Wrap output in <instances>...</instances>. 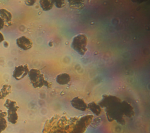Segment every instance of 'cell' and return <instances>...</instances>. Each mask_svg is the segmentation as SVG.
<instances>
[{
	"label": "cell",
	"instance_id": "2",
	"mask_svg": "<svg viewBox=\"0 0 150 133\" xmlns=\"http://www.w3.org/2000/svg\"><path fill=\"white\" fill-rule=\"evenodd\" d=\"M28 76L34 88H40L44 86L49 88L52 86L51 83L45 79L43 74L40 72V69L32 68L28 72Z\"/></svg>",
	"mask_w": 150,
	"mask_h": 133
},
{
	"label": "cell",
	"instance_id": "14",
	"mask_svg": "<svg viewBox=\"0 0 150 133\" xmlns=\"http://www.w3.org/2000/svg\"><path fill=\"white\" fill-rule=\"evenodd\" d=\"M7 116V112L0 109V133L4 131L7 127V121L5 117Z\"/></svg>",
	"mask_w": 150,
	"mask_h": 133
},
{
	"label": "cell",
	"instance_id": "10",
	"mask_svg": "<svg viewBox=\"0 0 150 133\" xmlns=\"http://www.w3.org/2000/svg\"><path fill=\"white\" fill-rule=\"evenodd\" d=\"M0 17L4 23V26H10L12 24V16L11 13L5 8L0 9Z\"/></svg>",
	"mask_w": 150,
	"mask_h": 133
},
{
	"label": "cell",
	"instance_id": "11",
	"mask_svg": "<svg viewBox=\"0 0 150 133\" xmlns=\"http://www.w3.org/2000/svg\"><path fill=\"white\" fill-rule=\"evenodd\" d=\"M57 83L61 85L68 84L71 80L70 76L67 73H62L59 74L56 78Z\"/></svg>",
	"mask_w": 150,
	"mask_h": 133
},
{
	"label": "cell",
	"instance_id": "9",
	"mask_svg": "<svg viewBox=\"0 0 150 133\" xmlns=\"http://www.w3.org/2000/svg\"><path fill=\"white\" fill-rule=\"evenodd\" d=\"M121 109L124 116L129 118L132 117L135 114L132 106L127 101L122 100L121 103Z\"/></svg>",
	"mask_w": 150,
	"mask_h": 133
},
{
	"label": "cell",
	"instance_id": "7",
	"mask_svg": "<svg viewBox=\"0 0 150 133\" xmlns=\"http://www.w3.org/2000/svg\"><path fill=\"white\" fill-rule=\"evenodd\" d=\"M16 42L17 46L23 50H28L33 46V42L32 40L24 36L18 38Z\"/></svg>",
	"mask_w": 150,
	"mask_h": 133
},
{
	"label": "cell",
	"instance_id": "1",
	"mask_svg": "<svg viewBox=\"0 0 150 133\" xmlns=\"http://www.w3.org/2000/svg\"><path fill=\"white\" fill-rule=\"evenodd\" d=\"M121 100L114 95L103 94L98 105L104 108L107 120L109 121L115 120L120 124L124 125L125 121L121 109Z\"/></svg>",
	"mask_w": 150,
	"mask_h": 133
},
{
	"label": "cell",
	"instance_id": "18",
	"mask_svg": "<svg viewBox=\"0 0 150 133\" xmlns=\"http://www.w3.org/2000/svg\"><path fill=\"white\" fill-rule=\"evenodd\" d=\"M24 1H25V4L27 6H33L36 1V0H24Z\"/></svg>",
	"mask_w": 150,
	"mask_h": 133
},
{
	"label": "cell",
	"instance_id": "6",
	"mask_svg": "<svg viewBox=\"0 0 150 133\" xmlns=\"http://www.w3.org/2000/svg\"><path fill=\"white\" fill-rule=\"evenodd\" d=\"M29 71V69L28 64L19 65L15 67L12 76L16 80H19L25 77L28 74Z\"/></svg>",
	"mask_w": 150,
	"mask_h": 133
},
{
	"label": "cell",
	"instance_id": "17",
	"mask_svg": "<svg viewBox=\"0 0 150 133\" xmlns=\"http://www.w3.org/2000/svg\"><path fill=\"white\" fill-rule=\"evenodd\" d=\"M53 4L57 8H62L66 5L65 0H53Z\"/></svg>",
	"mask_w": 150,
	"mask_h": 133
},
{
	"label": "cell",
	"instance_id": "20",
	"mask_svg": "<svg viewBox=\"0 0 150 133\" xmlns=\"http://www.w3.org/2000/svg\"><path fill=\"white\" fill-rule=\"evenodd\" d=\"M4 40V36L2 34V33L0 32V43L2 42Z\"/></svg>",
	"mask_w": 150,
	"mask_h": 133
},
{
	"label": "cell",
	"instance_id": "19",
	"mask_svg": "<svg viewBox=\"0 0 150 133\" xmlns=\"http://www.w3.org/2000/svg\"><path fill=\"white\" fill-rule=\"evenodd\" d=\"M4 23L0 17V30L2 29L4 27Z\"/></svg>",
	"mask_w": 150,
	"mask_h": 133
},
{
	"label": "cell",
	"instance_id": "16",
	"mask_svg": "<svg viewBox=\"0 0 150 133\" xmlns=\"http://www.w3.org/2000/svg\"><path fill=\"white\" fill-rule=\"evenodd\" d=\"M39 4L41 8L44 11H48L53 7V0H40Z\"/></svg>",
	"mask_w": 150,
	"mask_h": 133
},
{
	"label": "cell",
	"instance_id": "8",
	"mask_svg": "<svg viewBox=\"0 0 150 133\" xmlns=\"http://www.w3.org/2000/svg\"><path fill=\"white\" fill-rule=\"evenodd\" d=\"M70 103L71 106L77 110L84 111L87 109V104L86 103L82 98L79 96L74 97L70 101Z\"/></svg>",
	"mask_w": 150,
	"mask_h": 133
},
{
	"label": "cell",
	"instance_id": "4",
	"mask_svg": "<svg viewBox=\"0 0 150 133\" xmlns=\"http://www.w3.org/2000/svg\"><path fill=\"white\" fill-rule=\"evenodd\" d=\"M88 38L84 34H79L74 37L71 46L79 54L84 55L87 51Z\"/></svg>",
	"mask_w": 150,
	"mask_h": 133
},
{
	"label": "cell",
	"instance_id": "3",
	"mask_svg": "<svg viewBox=\"0 0 150 133\" xmlns=\"http://www.w3.org/2000/svg\"><path fill=\"white\" fill-rule=\"evenodd\" d=\"M93 118V115L90 114L84 116L79 119L74 118L75 123L73 121L70 123L71 133H83L92 121Z\"/></svg>",
	"mask_w": 150,
	"mask_h": 133
},
{
	"label": "cell",
	"instance_id": "12",
	"mask_svg": "<svg viewBox=\"0 0 150 133\" xmlns=\"http://www.w3.org/2000/svg\"><path fill=\"white\" fill-rule=\"evenodd\" d=\"M87 108L96 116H99L102 111V108L101 107L94 102H90L87 104Z\"/></svg>",
	"mask_w": 150,
	"mask_h": 133
},
{
	"label": "cell",
	"instance_id": "15",
	"mask_svg": "<svg viewBox=\"0 0 150 133\" xmlns=\"http://www.w3.org/2000/svg\"><path fill=\"white\" fill-rule=\"evenodd\" d=\"M12 87L10 85L4 84L0 89V99H5L9 94L11 93Z\"/></svg>",
	"mask_w": 150,
	"mask_h": 133
},
{
	"label": "cell",
	"instance_id": "13",
	"mask_svg": "<svg viewBox=\"0 0 150 133\" xmlns=\"http://www.w3.org/2000/svg\"><path fill=\"white\" fill-rule=\"evenodd\" d=\"M70 8L81 9L84 6V0H67Z\"/></svg>",
	"mask_w": 150,
	"mask_h": 133
},
{
	"label": "cell",
	"instance_id": "5",
	"mask_svg": "<svg viewBox=\"0 0 150 133\" xmlns=\"http://www.w3.org/2000/svg\"><path fill=\"white\" fill-rule=\"evenodd\" d=\"M5 107L7 108V120L8 121L13 124H16L18 120V116L17 111L19 107L17 104V103L11 99H6L4 104Z\"/></svg>",
	"mask_w": 150,
	"mask_h": 133
}]
</instances>
